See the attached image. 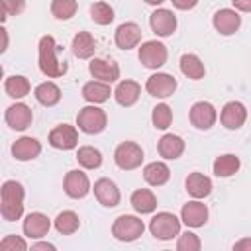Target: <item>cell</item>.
<instances>
[{
    "label": "cell",
    "mask_w": 251,
    "mask_h": 251,
    "mask_svg": "<svg viewBox=\"0 0 251 251\" xmlns=\"http://www.w3.org/2000/svg\"><path fill=\"white\" fill-rule=\"evenodd\" d=\"M0 212L6 222H16L24 214V186L16 180H6L0 188Z\"/></svg>",
    "instance_id": "1"
},
{
    "label": "cell",
    "mask_w": 251,
    "mask_h": 251,
    "mask_svg": "<svg viewBox=\"0 0 251 251\" xmlns=\"http://www.w3.org/2000/svg\"><path fill=\"white\" fill-rule=\"evenodd\" d=\"M57 43L51 35L39 39V71L49 78H59L67 73V63L57 57Z\"/></svg>",
    "instance_id": "2"
},
{
    "label": "cell",
    "mask_w": 251,
    "mask_h": 251,
    "mask_svg": "<svg viewBox=\"0 0 251 251\" xmlns=\"http://www.w3.org/2000/svg\"><path fill=\"white\" fill-rule=\"evenodd\" d=\"M106 124H108V116L102 108L98 106H84L78 116H76V126L80 131L88 133V135H94V133H100L106 129Z\"/></svg>",
    "instance_id": "3"
},
{
    "label": "cell",
    "mask_w": 251,
    "mask_h": 251,
    "mask_svg": "<svg viewBox=\"0 0 251 251\" xmlns=\"http://www.w3.org/2000/svg\"><path fill=\"white\" fill-rule=\"evenodd\" d=\"M149 231L157 239H173L175 235H180V220L171 212H159L149 222Z\"/></svg>",
    "instance_id": "4"
},
{
    "label": "cell",
    "mask_w": 251,
    "mask_h": 251,
    "mask_svg": "<svg viewBox=\"0 0 251 251\" xmlns=\"http://www.w3.org/2000/svg\"><path fill=\"white\" fill-rule=\"evenodd\" d=\"M143 220H139L137 216H129V214H122L114 220L112 224V235L120 241H135L137 237L143 235Z\"/></svg>",
    "instance_id": "5"
},
{
    "label": "cell",
    "mask_w": 251,
    "mask_h": 251,
    "mask_svg": "<svg viewBox=\"0 0 251 251\" xmlns=\"http://www.w3.org/2000/svg\"><path fill=\"white\" fill-rule=\"evenodd\" d=\"M114 161L122 171H133L143 161V149L135 141H122L114 151Z\"/></svg>",
    "instance_id": "6"
},
{
    "label": "cell",
    "mask_w": 251,
    "mask_h": 251,
    "mask_svg": "<svg viewBox=\"0 0 251 251\" xmlns=\"http://www.w3.org/2000/svg\"><path fill=\"white\" fill-rule=\"evenodd\" d=\"M137 55H139V61L143 63V67H147V69H159V67H163L167 63V57H169L167 47L161 41H157V39H151V41L141 43Z\"/></svg>",
    "instance_id": "7"
},
{
    "label": "cell",
    "mask_w": 251,
    "mask_h": 251,
    "mask_svg": "<svg viewBox=\"0 0 251 251\" xmlns=\"http://www.w3.org/2000/svg\"><path fill=\"white\" fill-rule=\"evenodd\" d=\"M188 118H190V124H192L196 129L206 131V129H210V127L216 124L218 112H216V108H214L210 102H204V100H202V102L192 104Z\"/></svg>",
    "instance_id": "8"
},
{
    "label": "cell",
    "mask_w": 251,
    "mask_h": 251,
    "mask_svg": "<svg viewBox=\"0 0 251 251\" xmlns=\"http://www.w3.org/2000/svg\"><path fill=\"white\" fill-rule=\"evenodd\" d=\"M49 145H53L55 149H75L78 145V131L75 126L69 124H61L57 127H53L49 131Z\"/></svg>",
    "instance_id": "9"
},
{
    "label": "cell",
    "mask_w": 251,
    "mask_h": 251,
    "mask_svg": "<svg viewBox=\"0 0 251 251\" xmlns=\"http://www.w3.org/2000/svg\"><path fill=\"white\" fill-rule=\"evenodd\" d=\"M63 188H65L67 196H71V198H84L90 192V180H88L86 173H82L78 169H73L65 175Z\"/></svg>",
    "instance_id": "10"
},
{
    "label": "cell",
    "mask_w": 251,
    "mask_h": 251,
    "mask_svg": "<svg viewBox=\"0 0 251 251\" xmlns=\"http://www.w3.org/2000/svg\"><path fill=\"white\" fill-rule=\"evenodd\" d=\"M149 25H151L153 33H157L159 37H169L176 29V16L171 10L159 8L149 16Z\"/></svg>",
    "instance_id": "11"
},
{
    "label": "cell",
    "mask_w": 251,
    "mask_h": 251,
    "mask_svg": "<svg viewBox=\"0 0 251 251\" xmlns=\"http://www.w3.org/2000/svg\"><path fill=\"white\" fill-rule=\"evenodd\" d=\"M145 90H147L151 96L167 98V96H171V94L176 90V80H175V76H171L169 73H155V75H151V76L147 78Z\"/></svg>",
    "instance_id": "12"
},
{
    "label": "cell",
    "mask_w": 251,
    "mask_h": 251,
    "mask_svg": "<svg viewBox=\"0 0 251 251\" xmlns=\"http://www.w3.org/2000/svg\"><path fill=\"white\" fill-rule=\"evenodd\" d=\"M247 120V110L241 102H227L220 112V122L226 129H239Z\"/></svg>",
    "instance_id": "13"
},
{
    "label": "cell",
    "mask_w": 251,
    "mask_h": 251,
    "mask_svg": "<svg viewBox=\"0 0 251 251\" xmlns=\"http://www.w3.org/2000/svg\"><path fill=\"white\" fill-rule=\"evenodd\" d=\"M6 124L16 129V131H24L31 126V120H33V114H31V108L27 104H22V102H16L12 104L8 110H6Z\"/></svg>",
    "instance_id": "14"
},
{
    "label": "cell",
    "mask_w": 251,
    "mask_h": 251,
    "mask_svg": "<svg viewBox=\"0 0 251 251\" xmlns=\"http://www.w3.org/2000/svg\"><path fill=\"white\" fill-rule=\"evenodd\" d=\"M114 41L120 49H131L137 47L141 41V27L135 22H124L118 25L116 33H114Z\"/></svg>",
    "instance_id": "15"
},
{
    "label": "cell",
    "mask_w": 251,
    "mask_h": 251,
    "mask_svg": "<svg viewBox=\"0 0 251 251\" xmlns=\"http://www.w3.org/2000/svg\"><path fill=\"white\" fill-rule=\"evenodd\" d=\"M88 71L94 78H98L100 82H106V84L120 78V67L112 59L110 61L108 59H92L88 63Z\"/></svg>",
    "instance_id": "16"
},
{
    "label": "cell",
    "mask_w": 251,
    "mask_h": 251,
    "mask_svg": "<svg viewBox=\"0 0 251 251\" xmlns=\"http://www.w3.org/2000/svg\"><path fill=\"white\" fill-rule=\"evenodd\" d=\"M214 27H216V31L218 33H222V35H231V33H235L237 29H239V25H241V16L235 12V10H231V8H222V10H218L216 14H214Z\"/></svg>",
    "instance_id": "17"
},
{
    "label": "cell",
    "mask_w": 251,
    "mask_h": 251,
    "mask_svg": "<svg viewBox=\"0 0 251 251\" xmlns=\"http://www.w3.org/2000/svg\"><path fill=\"white\" fill-rule=\"evenodd\" d=\"M92 190H94L96 200H98L102 206L114 208V206L120 204V190H118V186H116L114 180H110V178H98V180L94 182V188H92Z\"/></svg>",
    "instance_id": "18"
},
{
    "label": "cell",
    "mask_w": 251,
    "mask_h": 251,
    "mask_svg": "<svg viewBox=\"0 0 251 251\" xmlns=\"http://www.w3.org/2000/svg\"><path fill=\"white\" fill-rule=\"evenodd\" d=\"M180 220L188 227H202L208 222V208H206V204H202L198 200L186 202L182 206V210H180Z\"/></svg>",
    "instance_id": "19"
},
{
    "label": "cell",
    "mask_w": 251,
    "mask_h": 251,
    "mask_svg": "<svg viewBox=\"0 0 251 251\" xmlns=\"http://www.w3.org/2000/svg\"><path fill=\"white\" fill-rule=\"evenodd\" d=\"M49 227H51V222H49V218H47L45 214H41V212H31V214H27L25 220H24V226H22L24 233H25L27 237H31V239H41L43 235H47Z\"/></svg>",
    "instance_id": "20"
},
{
    "label": "cell",
    "mask_w": 251,
    "mask_h": 251,
    "mask_svg": "<svg viewBox=\"0 0 251 251\" xmlns=\"http://www.w3.org/2000/svg\"><path fill=\"white\" fill-rule=\"evenodd\" d=\"M157 151L163 159H169V161L178 159L184 153V139L175 133H165L157 143Z\"/></svg>",
    "instance_id": "21"
},
{
    "label": "cell",
    "mask_w": 251,
    "mask_h": 251,
    "mask_svg": "<svg viewBox=\"0 0 251 251\" xmlns=\"http://www.w3.org/2000/svg\"><path fill=\"white\" fill-rule=\"evenodd\" d=\"M41 153V143L35 137H20L12 145V155L18 161H31Z\"/></svg>",
    "instance_id": "22"
},
{
    "label": "cell",
    "mask_w": 251,
    "mask_h": 251,
    "mask_svg": "<svg viewBox=\"0 0 251 251\" xmlns=\"http://www.w3.org/2000/svg\"><path fill=\"white\" fill-rule=\"evenodd\" d=\"M139 94H141V86L135 82V80H122L116 90H114V98L120 106H133L137 100H139Z\"/></svg>",
    "instance_id": "23"
},
{
    "label": "cell",
    "mask_w": 251,
    "mask_h": 251,
    "mask_svg": "<svg viewBox=\"0 0 251 251\" xmlns=\"http://www.w3.org/2000/svg\"><path fill=\"white\" fill-rule=\"evenodd\" d=\"M73 55L78 57V59H90L96 51V39L92 37V33L88 31H78L75 37H73Z\"/></svg>",
    "instance_id": "24"
},
{
    "label": "cell",
    "mask_w": 251,
    "mask_h": 251,
    "mask_svg": "<svg viewBox=\"0 0 251 251\" xmlns=\"http://www.w3.org/2000/svg\"><path fill=\"white\" fill-rule=\"evenodd\" d=\"M184 184H186V192L192 198H206L212 192V180L202 173H190Z\"/></svg>",
    "instance_id": "25"
},
{
    "label": "cell",
    "mask_w": 251,
    "mask_h": 251,
    "mask_svg": "<svg viewBox=\"0 0 251 251\" xmlns=\"http://www.w3.org/2000/svg\"><path fill=\"white\" fill-rule=\"evenodd\" d=\"M143 178H145V182L151 184V186H163V184L171 178V169H169L165 163H161V161H153V163L145 165V169H143Z\"/></svg>",
    "instance_id": "26"
},
{
    "label": "cell",
    "mask_w": 251,
    "mask_h": 251,
    "mask_svg": "<svg viewBox=\"0 0 251 251\" xmlns=\"http://www.w3.org/2000/svg\"><path fill=\"white\" fill-rule=\"evenodd\" d=\"M110 94H112L110 84L100 82V80H90L82 86V98L90 104H102L110 98Z\"/></svg>",
    "instance_id": "27"
},
{
    "label": "cell",
    "mask_w": 251,
    "mask_h": 251,
    "mask_svg": "<svg viewBox=\"0 0 251 251\" xmlns=\"http://www.w3.org/2000/svg\"><path fill=\"white\" fill-rule=\"evenodd\" d=\"M33 94H35V100L41 106H47V108L59 104V100H61V88L51 80H45V82L37 84Z\"/></svg>",
    "instance_id": "28"
},
{
    "label": "cell",
    "mask_w": 251,
    "mask_h": 251,
    "mask_svg": "<svg viewBox=\"0 0 251 251\" xmlns=\"http://www.w3.org/2000/svg\"><path fill=\"white\" fill-rule=\"evenodd\" d=\"M131 206L139 214H151L157 210V196L149 188H137L131 194Z\"/></svg>",
    "instance_id": "29"
},
{
    "label": "cell",
    "mask_w": 251,
    "mask_h": 251,
    "mask_svg": "<svg viewBox=\"0 0 251 251\" xmlns=\"http://www.w3.org/2000/svg\"><path fill=\"white\" fill-rule=\"evenodd\" d=\"M180 71H182L184 76H188V78H192V80H200V78H204V75H206L204 63L200 61V57H196V55H192V53H186V55L180 57Z\"/></svg>",
    "instance_id": "30"
},
{
    "label": "cell",
    "mask_w": 251,
    "mask_h": 251,
    "mask_svg": "<svg viewBox=\"0 0 251 251\" xmlns=\"http://www.w3.org/2000/svg\"><path fill=\"white\" fill-rule=\"evenodd\" d=\"M4 90H6V94L12 96V98H24V96L29 94L31 84H29V80H27L25 76H22V75H12V76H8L6 82H4Z\"/></svg>",
    "instance_id": "31"
},
{
    "label": "cell",
    "mask_w": 251,
    "mask_h": 251,
    "mask_svg": "<svg viewBox=\"0 0 251 251\" xmlns=\"http://www.w3.org/2000/svg\"><path fill=\"white\" fill-rule=\"evenodd\" d=\"M239 157L227 153V155H220L214 161V175L216 176H231L239 171Z\"/></svg>",
    "instance_id": "32"
},
{
    "label": "cell",
    "mask_w": 251,
    "mask_h": 251,
    "mask_svg": "<svg viewBox=\"0 0 251 251\" xmlns=\"http://www.w3.org/2000/svg\"><path fill=\"white\" fill-rule=\"evenodd\" d=\"M80 227V220L73 210H63L55 218V229L63 235H71Z\"/></svg>",
    "instance_id": "33"
},
{
    "label": "cell",
    "mask_w": 251,
    "mask_h": 251,
    "mask_svg": "<svg viewBox=\"0 0 251 251\" xmlns=\"http://www.w3.org/2000/svg\"><path fill=\"white\" fill-rule=\"evenodd\" d=\"M76 161L84 169H98L102 165V153L92 145H82V147H78Z\"/></svg>",
    "instance_id": "34"
},
{
    "label": "cell",
    "mask_w": 251,
    "mask_h": 251,
    "mask_svg": "<svg viewBox=\"0 0 251 251\" xmlns=\"http://www.w3.org/2000/svg\"><path fill=\"white\" fill-rule=\"evenodd\" d=\"M90 18H92V22H96L100 25H108L114 22V10L106 2H94V4H90Z\"/></svg>",
    "instance_id": "35"
},
{
    "label": "cell",
    "mask_w": 251,
    "mask_h": 251,
    "mask_svg": "<svg viewBox=\"0 0 251 251\" xmlns=\"http://www.w3.org/2000/svg\"><path fill=\"white\" fill-rule=\"evenodd\" d=\"M78 10V4L75 0H53L51 2V14L57 20H69Z\"/></svg>",
    "instance_id": "36"
},
{
    "label": "cell",
    "mask_w": 251,
    "mask_h": 251,
    "mask_svg": "<svg viewBox=\"0 0 251 251\" xmlns=\"http://www.w3.org/2000/svg\"><path fill=\"white\" fill-rule=\"evenodd\" d=\"M151 120H153V126L157 129H167L171 126V122H173V112H171V108L167 104H157L153 108Z\"/></svg>",
    "instance_id": "37"
},
{
    "label": "cell",
    "mask_w": 251,
    "mask_h": 251,
    "mask_svg": "<svg viewBox=\"0 0 251 251\" xmlns=\"http://www.w3.org/2000/svg\"><path fill=\"white\" fill-rule=\"evenodd\" d=\"M176 251H200V237L192 231L180 233L176 241Z\"/></svg>",
    "instance_id": "38"
},
{
    "label": "cell",
    "mask_w": 251,
    "mask_h": 251,
    "mask_svg": "<svg viewBox=\"0 0 251 251\" xmlns=\"http://www.w3.org/2000/svg\"><path fill=\"white\" fill-rule=\"evenodd\" d=\"M0 251H29L27 243L24 237L12 233V235H4L0 241Z\"/></svg>",
    "instance_id": "39"
},
{
    "label": "cell",
    "mask_w": 251,
    "mask_h": 251,
    "mask_svg": "<svg viewBox=\"0 0 251 251\" xmlns=\"http://www.w3.org/2000/svg\"><path fill=\"white\" fill-rule=\"evenodd\" d=\"M24 10V2H12V0H2L0 2V20L4 22L8 16H16L18 12Z\"/></svg>",
    "instance_id": "40"
},
{
    "label": "cell",
    "mask_w": 251,
    "mask_h": 251,
    "mask_svg": "<svg viewBox=\"0 0 251 251\" xmlns=\"http://www.w3.org/2000/svg\"><path fill=\"white\" fill-rule=\"evenodd\" d=\"M29 251H57V247L53 243H49V241H37V243L31 245Z\"/></svg>",
    "instance_id": "41"
},
{
    "label": "cell",
    "mask_w": 251,
    "mask_h": 251,
    "mask_svg": "<svg viewBox=\"0 0 251 251\" xmlns=\"http://www.w3.org/2000/svg\"><path fill=\"white\" fill-rule=\"evenodd\" d=\"M233 251H251V237H243V239L235 241Z\"/></svg>",
    "instance_id": "42"
},
{
    "label": "cell",
    "mask_w": 251,
    "mask_h": 251,
    "mask_svg": "<svg viewBox=\"0 0 251 251\" xmlns=\"http://www.w3.org/2000/svg\"><path fill=\"white\" fill-rule=\"evenodd\" d=\"M233 8L235 12H251V0H233Z\"/></svg>",
    "instance_id": "43"
},
{
    "label": "cell",
    "mask_w": 251,
    "mask_h": 251,
    "mask_svg": "<svg viewBox=\"0 0 251 251\" xmlns=\"http://www.w3.org/2000/svg\"><path fill=\"white\" fill-rule=\"evenodd\" d=\"M173 6L178 8V10H190V8L196 6V0H190V2H186V0H173Z\"/></svg>",
    "instance_id": "44"
},
{
    "label": "cell",
    "mask_w": 251,
    "mask_h": 251,
    "mask_svg": "<svg viewBox=\"0 0 251 251\" xmlns=\"http://www.w3.org/2000/svg\"><path fill=\"white\" fill-rule=\"evenodd\" d=\"M0 33H2V39H4V45L0 47V51L4 53V51H6V47H8V33H6V29H4V27H0Z\"/></svg>",
    "instance_id": "45"
},
{
    "label": "cell",
    "mask_w": 251,
    "mask_h": 251,
    "mask_svg": "<svg viewBox=\"0 0 251 251\" xmlns=\"http://www.w3.org/2000/svg\"><path fill=\"white\" fill-rule=\"evenodd\" d=\"M147 4H151V6H161L163 0H147Z\"/></svg>",
    "instance_id": "46"
},
{
    "label": "cell",
    "mask_w": 251,
    "mask_h": 251,
    "mask_svg": "<svg viewBox=\"0 0 251 251\" xmlns=\"http://www.w3.org/2000/svg\"><path fill=\"white\" fill-rule=\"evenodd\" d=\"M163 251H171V249H163Z\"/></svg>",
    "instance_id": "47"
}]
</instances>
